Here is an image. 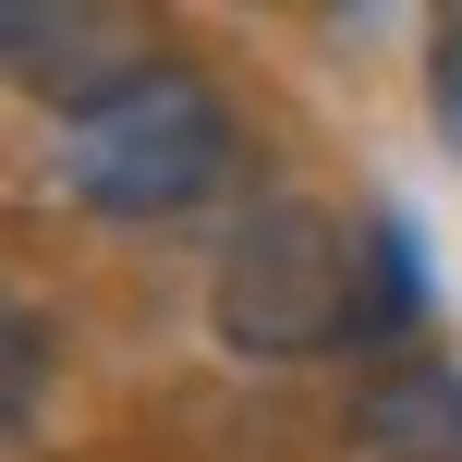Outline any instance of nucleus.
<instances>
[{"instance_id":"nucleus-1","label":"nucleus","mask_w":462,"mask_h":462,"mask_svg":"<svg viewBox=\"0 0 462 462\" xmlns=\"http://www.w3.org/2000/svg\"><path fill=\"white\" fill-rule=\"evenodd\" d=\"M49 183L73 195L86 219H183L231 183V97L195 61H134L61 110V146H49Z\"/></svg>"},{"instance_id":"nucleus-2","label":"nucleus","mask_w":462,"mask_h":462,"mask_svg":"<svg viewBox=\"0 0 462 462\" xmlns=\"http://www.w3.org/2000/svg\"><path fill=\"white\" fill-rule=\"evenodd\" d=\"M208 328L244 365H304L353 341V219L328 195H255L208 268Z\"/></svg>"},{"instance_id":"nucleus-3","label":"nucleus","mask_w":462,"mask_h":462,"mask_svg":"<svg viewBox=\"0 0 462 462\" xmlns=\"http://www.w3.org/2000/svg\"><path fill=\"white\" fill-rule=\"evenodd\" d=\"M341 450L353 462H462V365L450 353L365 365L341 402Z\"/></svg>"},{"instance_id":"nucleus-4","label":"nucleus","mask_w":462,"mask_h":462,"mask_svg":"<svg viewBox=\"0 0 462 462\" xmlns=\"http://www.w3.org/2000/svg\"><path fill=\"white\" fill-rule=\"evenodd\" d=\"M426 244L402 208H353V353H377V365H402L426 328Z\"/></svg>"},{"instance_id":"nucleus-5","label":"nucleus","mask_w":462,"mask_h":462,"mask_svg":"<svg viewBox=\"0 0 462 462\" xmlns=\"http://www.w3.org/2000/svg\"><path fill=\"white\" fill-rule=\"evenodd\" d=\"M37 402H49V317L13 292V402H0V426L24 439V426H37Z\"/></svg>"},{"instance_id":"nucleus-6","label":"nucleus","mask_w":462,"mask_h":462,"mask_svg":"<svg viewBox=\"0 0 462 462\" xmlns=\"http://www.w3.org/2000/svg\"><path fill=\"white\" fill-rule=\"evenodd\" d=\"M426 122H439V146L462 159V13L426 24Z\"/></svg>"}]
</instances>
